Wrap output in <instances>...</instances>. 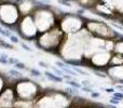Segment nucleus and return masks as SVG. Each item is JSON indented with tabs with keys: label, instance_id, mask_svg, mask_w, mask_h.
Here are the masks:
<instances>
[{
	"label": "nucleus",
	"instance_id": "f257e3e1",
	"mask_svg": "<svg viewBox=\"0 0 123 108\" xmlns=\"http://www.w3.org/2000/svg\"><path fill=\"white\" fill-rule=\"evenodd\" d=\"M44 76L47 77L49 80H51V81H54V82H62L63 81V78L62 77H58V76H55L54 74H52V72H50V71H45L44 72Z\"/></svg>",
	"mask_w": 123,
	"mask_h": 108
},
{
	"label": "nucleus",
	"instance_id": "f03ea898",
	"mask_svg": "<svg viewBox=\"0 0 123 108\" xmlns=\"http://www.w3.org/2000/svg\"><path fill=\"white\" fill-rule=\"evenodd\" d=\"M9 74H10L11 76L15 77V78H22V76H23L21 72L17 71V70H15V69H10L9 70Z\"/></svg>",
	"mask_w": 123,
	"mask_h": 108
},
{
	"label": "nucleus",
	"instance_id": "7ed1b4c3",
	"mask_svg": "<svg viewBox=\"0 0 123 108\" xmlns=\"http://www.w3.org/2000/svg\"><path fill=\"white\" fill-rule=\"evenodd\" d=\"M67 83H68V84H69V85H71L72 88H77V89H81V88H82L80 84H79L78 82H74V81H72V80L67 81Z\"/></svg>",
	"mask_w": 123,
	"mask_h": 108
},
{
	"label": "nucleus",
	"instance_id": "20e7f679",
	"mask_svg": "<svg viewBox=\"0 0 123 108\" xmlns=\"http://www.w3.org/2000/svg\"><path fill=\"white\" fill-rule=\"evenodd\" d=\"M0 34H1L2 36H4V37H10L11 36V32H9V30H4L1 26H0Z\"/></svg>",
	"mask_w": 123,
	"mask_h": 108
},
{
	"label": "nucleus",
	"instance_id": "39448f33",
	"mask_svg": "<svg viewBox=\"0 0 123 108\" xmlns=\"http://www.w3.org/2000/svg\"><path fill=\"white\" fill-rule=\"evenodd\" d=\"M30 74H31V76H35V77H41V72L38 71L37 69H34V68L30 69Z\"/></svg>",
	"mask_w": 123,
	"mask_h": 108
},
{
	"label": "nucleus",
	"instance_id": "423d86ee",
	"mask_svg": "<svg viewBox=\"0 0 123 108\" xmlns=\"http://www.w3.org/2000/svg\"><path fill=\"white\" fill-rule=\"evenodd\" d=\"M14 67L17 68V69H25L26 66H25V64L24 63H19V62H17V63L14 65Z\"/></svg>",
	"mask_w": 123,
	"mask_h": 108
},
{
	"label": "nucleus",
	"instance_id": "0eeeda50",
	"mask_svg": "<svg viewBox=\"0 0 123 108\" xmlns=\"http://www.w3.org/2000/svg\"><path fill=\"white\" fill-rule=\"evenodd\" d=\"M10 40H11V42H13V43H18L19 42V40H18V38H17L16 36H13V35H11L10 37Z\"/></svg>",
	"mask_w": 123,
	"mask_h": 108
},
{
	"label": "nucleus",
	"instance_id": "6e6552de",
	"mask_svg": "<svg viewBox=\"0 0 123 108\" xmlns=\"http://www.w3.org/2000/svg\"><path fill=\"white\" fill-rule=\"evenodd\" d=\"M66 91H67L68 93H70V94H74V95H77V94L79 93V92H78V89H77V88H74V89H67Z\"/></svg>",
	"mask_w": 123,
	"mask_h": 108
},
{
	"label": "nucleus",
	"instance_id": "1a4fd4ad",
	"mask_svg": "<svg viewBox=\"0 0 123 108\" xmlns=\"http://www.w3.org/2000/svg\"><path fill=\"white\" fill-rule=\"evenodd\" d=\"M113 96L117 97L118 100H123V93H120V92H113Z\"/></svg>",
	"mask_w": 123,
	"mask_h": 108
},
{
	"label": "nucleus",
	"instance_id": "9d476101",
	"mask_svg": "<svg viewBox=\"0 0 123 108\" xmlns=\"http://www.w3.org/2000/svg\"><path fill=\"white\" fill-rule=\"evenodd\" d=\"M21 47L23 48V49L25 50V51H27V52H31V48H29L27 44H26V43L22 42V43H21Z\"/></svg>",
	"mask_w": 123,
	"mask_h": 108
},
{
	"label": "nucleus",
	"instance_id": "9b49d317",
	"mask_svg": "<svg viewBox=\"0 0 123 108\" xmlns=\"http://www.w3.org/2000/svg\"><path fill=\"white\" fill-rule=\"evenodd\" d=\"M109 102H110L111 104H113V105H119V103H120V100H118L117 97H115V96H113V97L111 98V100L109 101Z\"/></svg>",
	"mask_w": 123,
	"mask_h": 108
},
{
	"label": "nucleus",
	"instance_id": "f8f14e48",
	"mask_svg": "<svg viewBox=\"0 0 123 108\" xmlns=\"http://www.w3.org/2000/svg\"><path fill=\"white\" fill-rule=\"evenodd\" d=\"M0 44H1L2 47L6 48V49H12V45L9 44V43H6V42H4V41H1V42H0Z\"/></svg>",
	"mask_w": 123,
	"mask_h": 108
},
{
	"label": "nucleus",
	"instance_id": "ddd939ff",
	"mask_svg": "<svg viewBox=\"0 0 123 108\" xmlns=\"http://www.w3.org/2000/svg\"><path fill=\"white\" fill-rule=\"evenodd\" d=\"M17 62H18V59L14 58V57H11V58H9V64H13V65H15Z\"/></svg>",
	"mask_w": 123,
	"mask_h": 108
},
{
	"label": "nucleus",
	"instance_id": "4468645a",
	"mask_svg": "<svg viewBox=\"0 0 123 108\" xmlns=\"http://www.w3.org/2000/svg\"><path fill=\"white\" fill-rule=\"evenodd\" d=\"M0 63L3 64V65H6V64H9V59L8 58H4V57H1L0 56Z\"/></svg>",
	"mask_w": 123,
	"mask_h": 108
},
{
	"label": "nucleus",
	"instance_id": "2eb2a0df",
	"mask_svg": "<svg viewBox=\"0 0 123 108\" xmlns=\"http://www.w3.org/2000/svg\"><path fill=\"white\" fill-rule=\"evenodd\" d=\"M52 69H53V71L55 72V74L57 75V76H62V75H63V72H62L60 69H57L56 67H52Z\"/></svg>",
	"mask_w": 123,
	"mask_h": 108
},
{
	"label": "nucleus",
	"instance_id": "dca6fc26",
	"mask_svg": "<svg viewBox=\"0 0 123 108\" xmlns=\"http://www.w3.org/2000/svg\"><path fill=\"white\" fill-rule=\"evenodd\" d=\"M60 3L63 4V6H71V4L68 1H66V0H60Z\"/></svg>",
	"mask_w": 123,
	"mask_h": 108
},
{
	"label": "nucleus",
	"instance_id": "f3484780",
	"mask_svg": "<svg viewBox=\"0 0 123 108\" xmlns=\"http://www.w3.org/2000/svg\"><path fill=\"white\" fill-rule=\"evenodd\" d=\"M81 90L82 91H84V92H87V93H92V89H90V88H87V87H82L81 88Z\"/></svg>",
	"mask_w": 123,
	"mask_h": 108
},
{
	"label": "nucleus",
	"instance_id": "a211bd4d",
	"mask_svg": "<svg viewBox=\"0 0 123 108\" xmlns=\"http://www.w3.org/2000/svg\"><path fill=\"white\" fill-rule=\"evenodd\" d=\"M66 63H68V64H72L74 66H80V64H79L78 62H76V61H66Z\"/></svg>",
	"mask_w": 123,
	"mask_h": 108
},
{
	"label": "nucleus",
	"instance_id": "6ab92c4d",
	"mask_svg": "<svg viewBox=\"0 0 123 108\" xmlns=\"http://www.w3.org/2000/svg\"><path fill=\"white\" fill-rule=\"evenodd\" d=\"M91 95H92V97H94V98L99 97V93H97V92H92Z\"/></svg>",
	"mask_w": 123,
	"mask_h": 108
},
{
	"label": "nucleus",
	"instance_id": "aec40b11",
	"mask_svg": "<svg viewBox=\"0 0 123 108\" xmlns=\"http://www.w3.org/2000/svg\"><path fill=\"white\" fill-rule=\"evenodd\" d=\"M105 91H106L107 93H113L115 89H113V88H108V89H105Z\"/></svg>",
	"mask_w": 123,
	"mask_h": 108
},
{
	"label": "nucleus",
	"instance_id": "412c9836",
	"mask_svg": "<svg viewBox=\"0 0 123 108\" xmlns=\"http://www.w3.org/2000/svg\"><path fill=\"white\" fill-rule=\"evenodd\" d=\"M39 65H40L41 67H43V68H48V67H49V66H48L44 62H39Z\"/></svg>",
	"mask_w": 123,
	"mask_h": 108
},
{
	"label": "nucleus",
	"instance_id": "4be33fe9",
	"mask_svg": "<svg viewBox=\"0 0 123 108\" xmlns=\"http://www.w3.org/2000/svg\"><path fill=\"white\" fill-rule=\"evenodd\" d=\"M1 57H4V58H8V54H4V53H1Z\"/></svg>",
	"mask_w": 123,
	"mask_h": 108
},
{
	"label": "nucleus",
	"instance_id": "5701e85b",
	"mask_svg": "<svg viewBox=\"0 0 123 108\" xmlns=\"http://www.w3.org/2000/svg\"><path fill=\"white\" fill-rule=\"evenodd\" d=\"M96 76H98V77H103V78H105V75H102V74H96Z\"/></svg>",
	"mask_w": 123,
	"mask_h": 108
},
{
	"label": "nucleus",
	"instance_id": "b1692460",
	"mask_svg": "<svg viewBox=\"0 0 123 108\" xmlns=\"http://www.w3.org/2000/svg\"><path fill=\"white\" fill-rule=\"evenodd\" d=\"M64 78H65V79H69L70 77H69V76H64Z\"/></svg>",
	"mask_w": 123,
	"mask_h": 108
},
{
	"label": "nucleus",
	"instance_id": "393cba45",
	"mask_svg": "<svg viewBox=\"0 0 123 108\" xmlns=\"http://www.w3.org/2000/svg\"><path fill=\"white\" fill-rule=\"evenodd\" d=\"M118 89H123V85H119V87H117Z\"/></svg>",
	"mask_w": 123,
	"mask_h": 108
},
{
	"label": "nucleus",
	"instance_id": "a878e982",
	"mask_svg": "<svg viewBox=\"0 0 123 108\" xmlns=\"http://www.w3.org/2000/svg\"><path fill=\"white\" fill-rule=\"evenodd\" d=\"M41 1H42V2H47V0H41Z\"/></svg>",
	"mask_w": 123,
	"mask_h": 108
},
{
	"label": "nucleus",
	"instance_id": "bb28decb",
	"mask_svg": "<svg viewBox=\"0 0 123 108\" xmlns=\"http://www.w3.org/2000/svg\"><path fill=\"white\" fill-rule=\"evenodd\" d=\"M120 82H121V83H123V80H120Z\"/></svg>",
	"mask_w": 123,
	"mask_h": 108
},
{
	"label": "nucleus",
	"instance_id": "cd10ccee",
	"mask_svg": "<svg viewBox=\"0 0 123 108\" xmlns=\"http://www.w3.org/2000/svg\"><path fill=\"white\" fill-rule=\"evenodd\" d=\"M121 38H122V39H123V37H122V36H121Z\"/></svg>",
	"mask_w": 123,
	"mask_h": 108
}]
</instances>
